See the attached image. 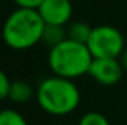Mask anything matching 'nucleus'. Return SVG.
Wrapping results in <instances>:
<instances>
[{
    "instance_id": "9b49d317",
    "label": "nucleus",
    "mask_w": 127,
    "mask_h": 125,
    "mask_svg": "<svg viewBox=\"0 0 127 125\" xmlns=\"http://www.w3.org/2000/svg\"><path fill=\"white\" fill-rule=\"evenodd\" d=\"M78 125H111V122L99 112H87L80 118Z\"/></svg>"
},
{
    "instance_id": "9d476101",
    "label": "nucleus",
    "mask_w": 127,
    "mask_h": 125,
    "mask_svg": "<svg viewBox=\"0 0 127 125\" xmlns=\"http://www.w3.org/2000/svg\"><path fill=\"white\" fill-rule=\"evenodd\" d=\"M0 125H28V122L18 110L6 107L0 110Z\"/></svg>"
},
{
    "instance_id": "7ed1b4c3",
    "label": "nucleus",
    "mask_w": 127,
    "mask_h": 125,
    "mask_svg": "<svg viewBox=\"0 0 127 125\" xmlns=\"http://www.w3.org/2000/svg\"><path fill=\"white\" fill-rule=\"evenodd\" d=\"M92 62L93 56L87 44L77 43L69 38L49 49L47 55V65L52 74L72 81L84 75H89Z\"/></svg>"
},
{
    "instance_id": "6e6552de",
    "label": "nucleus",
    "mask_w": 127,
    "mask_h": 125,
    "mask_svg": "<svg viewBox=\"0 0 127 125\" xmlns=\"http://www.w3.org/2000/svg\"><path fill=\"white\" fill-rule=\"evenodd\" d=\"M66 28L61 27V25H46L44 31H43V37H41V43L44 46H47L49 49L61 44L64 40H66Z\"/></svg>"
},
{
    "instance_id": "4468645a",
    "label": "nucleus",
    "mask_w": 127,
    "mask_h": 125,
    "mask_svg": "<svg viewBox=\"0 0 127 125\" xmlns=\"http://www.w3.org/2000/svg\"><path fill=\"white\" fill-rule=\"evenodd\" d=\"M118 59H120V62H121V66H123V69H124V71H127V46H126L124 52L121 53V56H120Z\"/></svg>"
},
{
    "instance_id": "1a4fd4ad",
    "label": "nucleus",
    "mask_w": 127,
    "mask_h": 125,
    "mask_svg": "<svg viewBox=\"0 0 127 125\" xmlns=\"http://www.w3.org/2000/svg\"><path fill=\"white\" fill-rule=\"evenodd\" d=\"M93 27H90L89 24L86 22H81V21H75V22H71L66 28V35L69 40H74L77 43H83V44H87L89 38H90V34H92Z\"/></svg>"
},
{
    "instance_id": "20e7f679",
    "label": "nucleus",
    "mask_w": 127,
    "mask_h": 125,
    "mask_svg": "<svg viewBox=\"0 0 127 125\" xmlns=\"http://www.w3.org/2000/svg\"><path fill=\"white\" fill-rule=\"evenodd\" d=\"M87 47L93 59L99 58L118 59L126 49V41L123 32L118 28L112 25H97L92 30L90 38L87 41Z\"/></svg>"
},
{
    "instance_id": "f257e3e1",
    "label": "nucleus",
    "mask_w": 127,
    "mask_h": 125,
    "mask_svg": "<svg viewBox=\"0 0 127 125\" xmlns=\"http://www.w3.org/2000/svg\"><path fill=\"white\" fill-rule=\"evenodd\" d=\"M44 27L46 24L37 9L16 7L4 19L1 27V38L12 50H28L41 43Z\"/></svg>"
},
{
    "instance_id": "0eeeda50",
    "label": "nucleus",
    "mask_w": 127,
    "mask_h": 125,
    "mask_svg": "<svg viewBox=\"0 0 127 125\" xmlns=\"http://www.w3.org/2000/svg\"><path fill=\"white\" fill-rule=\"evenodd\" d=\"M34 97H35V88L30 83L22 81V80L12 81L10 90H9V97H7L10 102H13L16 104H24Z\"/></svg>"
},
{
    "instance_id": "ddd939ff",
    "label": "nucleus",
    "mask_w": 127,
    "mask_h": 125,
    "mask_svg": "<svg viewBox=\"0 0 127 125\" xmlns=\"http://www.w3.org/2000/svg\"><path fill=\"white\" fill-rule=\"evenodd\" d=\"M43 1L44 0H13V3L18 7H24V9H38Z\"/></svg>"
},
{
    "instance_id": "f8f14e48",
    "label": "nucleus",
    "mask_w": 127,
    "mask_h": 125,
    "mask_svg": "<svg viewBox=\"0 0 127 125\" xmlns=\"http://www.w3.org/2000/svg\"><path fill=\"white\" fill-rule=\"evenodd\" d=\"M12 81L9 80L7 74L0 69V102L9 97V90H10Z\"/></svg>"
},
{
    "instance_id": "f03ea898",
    "label": "nucleus",
    "mask_w": 127,
    "mask_h": 125,
    "mask_svg": "<svg viewBox=\"0 0 127 125\" xmlns=\"http://www.w3.org/2000/svg\"><path fill=\"white\" fill-rule=\"evenodd\" d=\"M35 100L46 113L52 116H66L80 106L81 94L72 80L52 75L37 85Z\"/></svg>"
},
{
    "instance_id": "423d86ee",
    "label": "nucleus",
    "mask_w": 127,
    "mask_h": 125,
    "mask_svg": "<svg viewBox=\"0 0 127 125\" xmlns=\"http://www.w3.org/2000/svg\"><path fill=\"white\" fill-rule=\"evenodd\" d=\"M46 25L65 27L72 18V1L71 0H44L37 9Z\"/></svg>"
},
{
    "instance_id": "39448f33",
    "label": "nucleus",
    "mask_w": 127,
    "mask_h": 125,
    "mask_svg": "<svg viewBox=\"0 0 127 125\" xmlns=\"http://www.w3.org/2000/svg\"><path fill=\"white\" fill-rule=\"evenodd\" d=\"M123 66L120 59L114 58H99L93 59L89 75L100 85H115L123 78Z\"/></svg>"
}]
</instances>
